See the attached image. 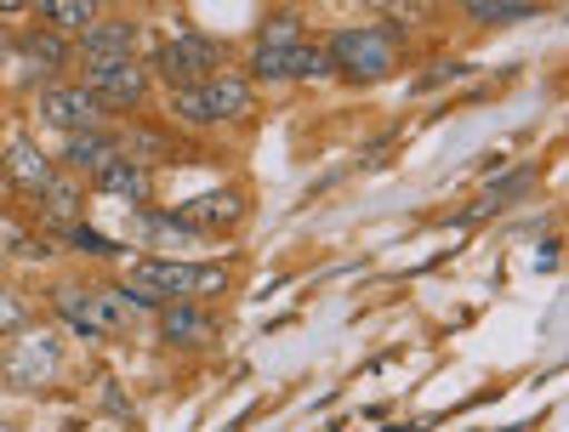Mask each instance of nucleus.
Segmentation results:
<instances>
[{
	"instance_id": "7",
	"label": "nucleus",
	"mask_w": 569,
	"mask_h": 432,
	"mask_svg": "<svg viewBox=\"0 0 569 432\" xmlns=\"http://www.w3.org/2000/svg\"><path fill=\"white\" fill-rule=\"evenodd\" d=\"M91 74V98H98V109H137L142 98H149V74H142L131 58H120V63H91L86 69Z\"/></svg>"
},
{
	"instance_id": "26",
	"label": "nucleus",
	"mask_w": 569,
	"mask_h": 432,
	"mask_svg": "<svg viewBox=\"0 0 569 432\" xmlns=\"http://www.w3.org/2000/svg\"><path fill=\"white\" fill-rule=\"evenodd\" d=\"M23 7V0H0V12H18Z\"/></svg>"
},
{
	"instance_id": "20",
	"label": "nucleus",
	"mask_w": 569,
	"mask_h": 432,
	"mask_svg": "<svg viewBox=\"0 0 569 432\" xmlns=\"http://www.w3.org/2000/svg\"><path fill=\"white\" fill-rule=\"evenodd\" d=\"M63 239H69L74 251H86V257H120L114 239H103L98 228H86V222H63Z\"/></svg>"
},
{
	"instance_id": "16",
	"label": "nucleus",
	"mask_w": 569,
	"mask_h": 432,
	"mask_svg": "<svg viewBox=\"0 0 569 432\" xmlns=\"http://www.w3.org/2000/svg\"><path fill=\"white\" fill-rule=\"evenodd\" d=\"M18 52L29 63H40V69H63L69 63V40H63V29H34V34L18 40Z\"/></svg>"
},
{
	"instance_id": "21",
	"label": "nucleus",
	"mask_w": 569,
	"mask_h": 432,
	"mask_svg": "<svg viewBox=\"0 0 569 432\" xmlns=\"http://www.w3.org/2000/svg\"><path fill=\"white\" fill-rule=\"evenodd\" d=\"M40 200H46V211H52V217L63 222V217H74V211H80V188H74V182H63V177H52V182L40 188Z\"/></svg>"
},
{
	"instance_id": "8",
	"label": "nucleus",
	"mask_w": 569,
	"mask_h": 432,
	"mask_svg": "<svg viewBox=\"0 0 569 432\" xmlns=\"http://www.w3.org/2000/svg\"><path fill=\"white\" fill-rule=\"evenodd\" d=\"M40 120L58 131H86V125H98V98L86 86H52L40 98Z\"/></svg>"
},
{
	"instance_id": "25",
	"label": "nucleus",
	"mask_w": 569,
	"mask_h": 432,
	"mask_svg": "<svg viewBox=\"0 0 569 432\" xmlns=\"http://www.w3.org/2000/svg\"><path fill=\"white\" fill-rule=\"evenodd\" d=\"M262 40H273V46H297V40H302V23L284 12V18H273V23L262 29Z\"/></svg>"
},
{
	"instance_id": "11",
	"label": "nucleus",
	"mask_w": 569,
	"mask_h": 432,
	"mask_svg": "<svg viewBox=\"0 0 569 432\" xmlns=\"http://www.w3.org/2000/svg\"><path fill=\"white\" fill-rule=\"evenodd\" d=\"M0 165H7V177L23 188V194H40V188L46 182H52L58 177V165L52 160H46L40 149H34V142L29 137H18V142H7V149H0Z\"/></svg>"
},
{
	"instance_id": "19",
	"label": "nucleus",
	"mask_w": 569,
	"mask_h": 432,
	"mask_svg": "<svg viewBox=\"0 0 569 432\" xmlns=\"http://www.w3.org/2000/svg\"><path fill=\"white\" fill-rule=\"evenodd\" d=\"M479 23H512V18H536L530 0H461Z\"/></svg>"
},
{
	"instance_id": "13",
	"label": "nucleus",
	"mask_w": 569,
	"mask_h": 432,
	"mask_svg": "<svg viewBox=\"0 0 569 432\" xmlns=\"http://www.w3.org/2000/svg\"><path fill=\"white\" fill-rule=\"evenodd\" d=\"M109 154H120V137H109V131H98V125L69 131V142H63V165H69V171H98Z\"/></svg>"
},
{
	"instance_id": "9",
	"label": "nucleus",
	"mask_w": 569,
	"mask_h": 432,
	"mask_svg": "<svg viewBox=\"0 0 569 432\" xmlns=\"http://www.w3.org/2000/svg\"><path fill=\"white\" fill-rule=\"evenodd\" d=\"M131 46H137V29H131L126 18L86 23V29H80V58H86V69H91V63H120V58H131Z\"/></svg>"
},
{
	"instance_id": "17",
	"label": "nucleus",
	"mask_w": 569,
	"mask_h": 432,
	"mask_svg": "<svg viewBox=\"0 0 569 432\" xmlns=\"http://www.w3.org/2000/svg\"><path fill=\"white\" fill-rule=\"evenodd\" d=\"M297 46H302V40H297ZM297 46L257 40V52H251V74H257V80H291V58H297Z\"/></svg>"
},
{
	"instance_id": "4",
	"label": "nucleus",
	"mask_w": 569,
	"mask_h": 432,
	"mask_svg": "<svg viewBox=\"0 0 569 432\" xmlns=\"http://www.w3.org/2000/svg\"><path fill=\"white\" fill-rule=\"evenodd\" d=\"M325 58H330V69H337L342 80L365 86V80H382L399 63V40L388 29H342V34H330Z\"/></svg>"
},
{
	"instance_id": "1",
	"label": "nucleus",
	"mask_w": 569,
	"mask_h": 432,
	"mask_svg": "<svg viewBox=\"0 0 569 432\" xmlns=\"http://www.w3.org/2000/svg\"><path fill=\"white\" fill-rule=\"evenodd\" d=\"M58 302V313H63V324L69 330H86V335H126V330H137L142 319H149V297H137V291H63L52 297Z\"/></svg>"
},
{
	"instance_id": "14",
	"label": "nucleus",
	"mask_w": 569,
	"mask_h": 432,
	"mask_svg": "<svg viewBox=\"0 0 569 432\" xmlns=\"http://www.w3.org/2000/svg\"><path fill=\"white\" fill-rule=\"evenodd\" d=\"M177 217H182L188 228H228V222L246 217V200H240V194H206V200H188Z\"/></svg>"
},
{
	"instance_id": "10",
	"label": "nucleus",
	"mask_w": 569,
	"mask_h": 432,
	"mask_svg": "<svg viewBox=\"0 0 569 432\" xmlns=\"http://www.w3.org/2000/svg\"><path fill=\"white\" fill-rule=\"evenodd\" d=\"M91 177H98V194H109V200H126V205H142V200H149V171H142L126 149L109 154Z\"/></svg>"
},
{
	"instance_id": "18",
	"label": "nucleus",
	"mask_w": 569,
	"mask_h": 432,
	"mask_svg": "<svg viewBox=\"0 0 569 432\" xmlns=\"http://www.w3.org/2000/svg\"><path fill=\"white\" fill-rule=\"evenodd\" d=\"M525 188H536V171L525 165V171H512V177H501V182H490V194L472 205L467 217H490V211H501V205H512L518 194H525Z\"/></svg>"
},
{
	"instance_id": "5",
	"label": "nucleus",
	"mask_w": 569,
	"mask_h": 432,
	"mask_svg": "<svg viewBox=\"0 0 569 432\" xmlns=\"http://www.w3.org/2000/svg\"><path fill=\"white\" fill-rule=\"evenodd\" d=\"M154 69L171 80V86H194L206 74L222 69V40H206V34H182V40H166L154 52Z\"/></svg>"
},
{
	"instance_id": "3",
	"label": "nucleus",
	"mask_w": 569,
	"mask_h": 432,
	"mask_svg": "<svg viewBox=\"0 0 569 432\" xmlns=\"http://www.w3.org/2000/svg\"><path fill=\"white\" fill-rule=\"evenodd\" d=\"M171 114L188 120V125H217V120H246L251 114V80L240 74H206L194 86H177L171 98Z\"/></svg>"
},
{
	"instance_id": "2",
	"label": "nucleus",
	"mask_w": 569,
	"mask_h": 432,
	"mask_svg": "<svg viewBox=\"0 0 569 432\" xmlns=\"http://www.w3.org/2000/svg\"><path fill=\"white\" fill-rule=\"evenodd\" d=\"M126 284L149 302H177V297H222L228 291V268L206 262H137Z\"/></svg>"
},
{
	"instance_id": "22",
	"label": "nucleus",
	"mask_w": 569,
	"mask_h": 432,
	"mask_svg": "<svg viewBox=\"0 0 569 432\" xmlns=\"http://www.w3.org/2000/svg\"><path fill=\"white\" fill-rule=\"evenodd\" d=\"M337 69H330V58L319 52V46H297V58H291V80H330Z\"/></svg>"
},
{
	"instance_id": "12",
	"label": "nucleus",
	"mask_w": 569,
	"mask_h": 432,
	"mask_svg": "<svg viewBox=\"0 0 569 432\" xmlns=\"http://www.w3.org/2000/svg\"><path fill=\"white\" fill-rule=\"evenodd\" d=\"M217 324H211V313L206 308H194V297H177V302H166L160 308V335L166 342H177V348H194V342H206Z\"/></svg>"
},
{
	"instance_id": "23",
	"label": "nucleus",
	"mask_w": 569,
	"mask_h": 432,
	"mask_svg": "<svg viewBox=\"0 0 569 432\" xmlns=\"http://www.w3.org/2000/svg\"><path fill=\"white\" fill-rule=\"evenodd\" d=\"M376 12H388V18H399V23H421L427 12H433V0H370Z\"/></svg>"
},
{
	"instance_id": "24",
	"label": "nucleus",
	"mask_w": 569,
	"mask_h": 432,
	"mask_svg": "<svg viewBox=\"0 0 569 432\" xmlns=\"http://www.w3.org/2000/svg\"><path fill=\"white\" fill-rule=\"evenodd\" d=\"M29 324V308L7 291V284H0V335H7V330H23Z\"/></svg>"
},
{
	"instance_id": "15",
	"label": "nucleus",
	"mask_w": 569,
	"mask_h": 432,
	"mask_svg": "<svg viewBox=\"0 0 569 432\" xmlns=\"http://www.w3.org/2000/svg\"><path fill=\"white\" fill-rule=\"evenodd\" d=\"M34 12H40L46 29L80 34L86 23H98V0H34Z\"/></svg>"
},
{
	"instance_id": "6",
	"label": "nucleus",
	"mask_w": 569,
	"mask_h": 432,
	"mask_svg": "<svg viewBox=\"0 0 569 432\" xmlns=\"http://www.w3.org/2000/svg\"><path fill=\"white\" fill-rule=\"evenodd\" d=\"M7 375L18 381V388H46V381H58L63 375V348H58V335H46V330H23L12 353H7Z\"/></svg>"
}]
</instances>
